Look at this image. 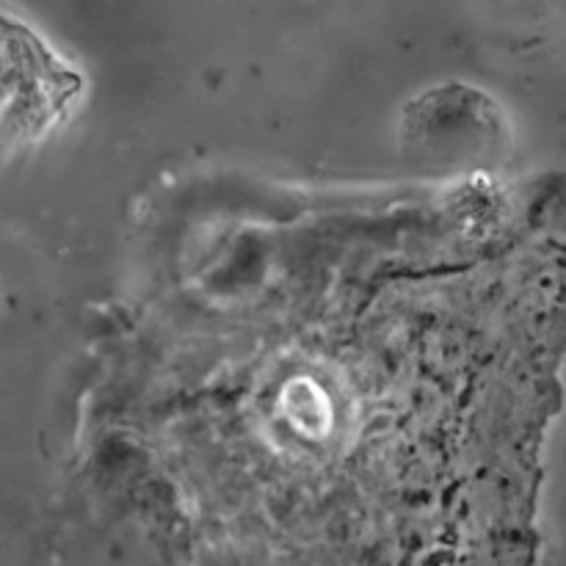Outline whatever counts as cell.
<instances>
[{
	"label": "cell",
	"mask_w": 566,
	"mask_h": 566,
	"mask_svg": "<svg viewBox=\"0 0 566 566\" xmlns=\"http://www.w3.org/2000/svg\"><path fill=\"white\" fill-rule=\"evenodd\" d=\"M14 48L20 50L22 66L17 70L11 61H6V72L20 75V83H25V88H20V97L6 103V116H11L14 108H20L22 130L39 133L59 114L64 99H70L77 92V81L70 72L59 70L48 59V50H42V44L28 31H22V44H14Z\"/></svg>",
	"instance_id": "cell-1"
}]
</instances>
